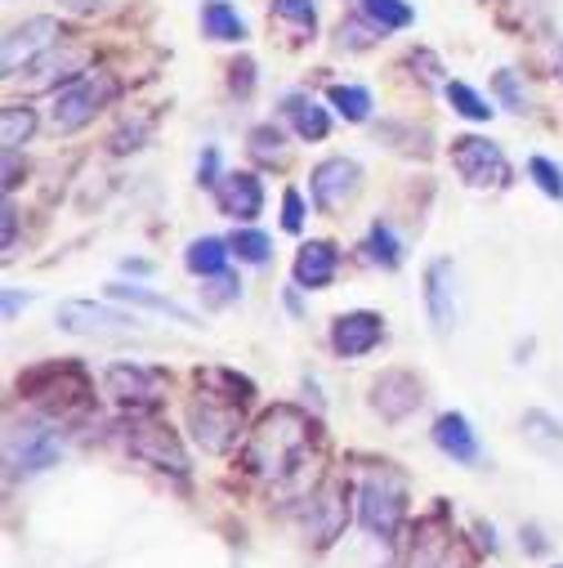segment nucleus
Returning a JSON list of instances; mask_svg holds the SVG:
<instances>
[{"label":"nucleus","mask_w":563,"mask_h":568,"mask_svg":"<svg viewBox=\"0 0 563 568\" xmlns=\"http://www.w3.org/2000/svg\"><path fill=\"white\" fill-rule=\"evenodd\" d=\"M215 171H219V153H215V149H206V153H202V166H197V175H202V184H206V189H219Z\"/></svg>","instance_id":"79ce46f5"},{"label":"nucleus","mask_w":563,"mask_h":568,"mask_svg":"<svg viewBox=\"0 0 563 568\" xmlns=\"http://www.w3.org/2000/svg\"><path fill=\"white\" fill-rule=\"evenodd\" d=\"M452 166L461 171V180L470 189H505L510 184V162L492 139L479 134H461L452 139Z\"/></svg>","instance_id":"0eeeda50"},{"label":"nucleus","mask_w":563,"mask_h":568,"mask_svg":"<svg viewBox=\"0 0 563 568\" xmlns=\"http://www.w3.org/2000/svg\"><path fill=\"white\" fill-rule=\"evenodd\" d=\"M411 568H461L457 550H452V532L443 528V519H426L411 550Z\"/></svg>","instance_id":"f3484780"},{"label":"nucleus","mask_w":563,"mask_h":568,"mask_svg":"<svg viewBox=\"0 0 563 568\" xmlns=\"http://www.w3.org/2000/svg\"><path fill=\"white\" fill-rule=\"evenodd\" d=\"M116 301H130V305H139V310H153V314H171L175 323H188V327H197V314L193 310H184V305H175V301H166V296H157V292H144V287H134V282H112L108 287Z\"/></svg>","instance_id":"4be33fe9"},{"label":"nucleus","mask_w":563,"mask_h":568,"mask_svg":"<svg viewBox=\"0 0 563 568\" xmlns=\"http://www.w3.org/2000/svg\"><path fill=\"white\" fill-rule=\"evenodd\" d=\"M528 175L536 180V189H541L545 197H559V202H563V171H559L554 162H545V158H532V162H528Z\"/></svg>","instance_id":"72a5a7b5"},{"label":"nucleus","mask_w":563,"mask_h":568,"mask_svg":"<svg viewBox=\"0 0 563 568\" xmlns=\"http://www.w3.org/2000/svg\"><path fill=\"white\" fill-rule=\"evenodd\" d=\"M125 448H130V457L149 462L157 470L188 475V457H184V448H180V439H175V430H171L166 420H153V416L130 420L125 425Z\"/></svg>","instance_id":"423d86ee"},{"label":"nucleus","mask_w":563,"mask_h":568,"mask_svg":"<svg viewBox=\"0 0 563 568\" xmlns=\"http://www.w3.org/2000/svg\"><path fill=\"white\" fill-rule=\"evenodd\" d=\"M420 381L411 376V372H385L376 385H371V407L385 416V420H402V416H411L416 407H420Z\"/></svg>","instance_id":"ddd939ff"},{"label":"nucleus","mask_w":563,"mask_h":568,"mask_svg":"<svg viewBox=\"0 0 563 568\" xmlns=\"http://www.w3.org/2000/svg\"><path fill=\"white\" fill-rule=\"evenodd\" d=\"M19 389H23L41 412H50V416H59V420L81 416V412L94 403L90 381H85V372H81L76 363H45V367L28 372V376L19 381Z\"/></svg>","instance_id":"f03ea898"},{"label":"nucleus","mask_w":563,"mask_h":568,"mask_svg":"<svg viewBox=\"0 0 563 568\" xmlns=\"http://www.w3.org/2000/svg\"><path fill=\"white\" fill-rule=\"evenodd\" d=\"M112 99H116V77H108V72H90V77L68 81L54 94V130L72 134V130L90 125Z\"/></svg>","instance_id":"20e7f679"},{"label":"nucleus","mask_w":563,"mask_h":568,"mask_svg":"<svg viewBox=\"0 0 563 568\" xmlns=\"http://www.w3.org/2000/svg\"><path fill=\"white\" fill-rule=\"evenodd\" d=\"M188 425H193V439H197L206 453H228L233 439H237V430H242V403L202 389V394L188 403Z\"/></svg>","instance_id":"39448f33"},{"label":"nucleus","mask_w":563,"mask_h":568,"mask_svg":"<svg viewBox=\"0 0 563 568\" xmlns=\"http://www.w3.org/2000/svg\"><path fill=\"white\" fill-rule=\"evenodd\" d=\"M228 246L237 251V260H246V264H264L273 242H268L264 233H255V229H237V233L228 237Z\"/></svg>","instance_id":"2f4dec72"},{"label":"nucleus","mask_w":563,"mask_h":568,"mask_svg":"<svg viewBox=\"0 0 563 568\" xmlns=\"http://www.w3.org/2000/svg\"><path fill=\"white\" fill-rule=\"evenodd\" d=\"M273 14L287 19V23H296L300 32H314V23H318L314 0H273Z\"/></svg>","instance_id":"473e14b6"},{"label":"nucleus","mask_w":563,"mask_h":568,"mask_svg":"<svg viewBox=\"0 0 563 568\" xmlns=\"http://www.w3.org/2000/svg\"><path fill=\"white\" fill-rule=\"evenodd\" d=\"M63 6L76 14H94V10H103V0H63Z\"/></svg>","instance_id":"c03bdc74"},{"label":"nucleus","mask_w":563,"mask_h":568,"mask_svg":"<svg viewBox=\"0 0 563 568\" xmlns=\"http://www.w3.org/2000/svg\"><path fill=\"white\" fill-rule=\"evenodd\" d=\"M402 515H407V484L393 466H376L367 470L362 488H358V519L371 537H398L402 528Z\"/></svg>","instance_id":"7ed1b4c3"},{"label":"nucleus","mask_w":563,"mask_h":568,"mask_svg":"<svg viewBox=\"0 0 563 568\" xmlns=\"http://www.w3.org/2000/svg\"><path fill=\"white\" fill-rule=\"evenodd\" d=\"M380 336H385L380 314H367V310L340 314L336 327H331V349H336L340 358H362V354H371V349L380 345Z\"/></svg>","instance_id":"4468645a"},{"label":"nucleus","mask_w":563,"mask_h":568,"mask_svg":"<svg viewBox=\"0 0 563 568\" xmlns=\"http://www.w3.org/2000/svg\"><path fill=\"white\" fill-rule=\"evenodd\" d=\"M367 251H371V260H376V264H385V268H398V260H402V246H398V237H393V229H389V224H371Z\"/></svg>","instance_id":"7c9ffc66"},{"label":"nucleus","mask_w":563,"mask_h":568,"mask_svg":"<svg viewBox=\"0 0 563 568\" xmlns=\"http://www.w3.org/2000/svg\"><path fill=\"white\" fill-rule=\"evenodd\" d=\"M37 130V112L23 108V103H6L0 108V144H6V153H19L28 139Z\"/></svg>","instance_id":"a878e982"},{"label":"nucleus","mask_w":563,"mask_h":568,"mask_svg":"<svg viewBox=\"0 0 563 568\" xmlns=\"http://www.w3.org/2000/svg\"><path fill=\"white\" fill-rule=\"evenodd\" d=\"M443 90H448V99H452V108H457L461 116H470V121H488V116H492L488 99H479V94H474L465 81H448Z\"/></svg>","instance_id":"c756f323"},{"label":"nucleus","mask_w":563,"mask_h":568,"mask_svg":"<svg viewBox=\"0 0 563 568\" xmlns=\"http://www.w3.org/2000/svg\"><path fill=\"white\" fill-rule=\"evenodd\" d=\"M19 305H28V296H23V301H19V296H14V292H10V296H6V318H14V314H19Z\"/></svg>","instance_id":"a18cd8bd"},{"label":"nucleus","mask_w":563,"mask_h":568,"mask_svg":"<svg viewBox=\"0 0 563 568\" xmlns=\"http://www.w3.org/2000/svg\"><path fill=\"white\" fill-rule=\"evenodd\" d=\"M59 457H63V439H59L54 425H45V420L14 425L10 439H6V462H10V470H14V475L50 470Z\"/></svg>","instance_id":"6e6552de"},{"label":"nucleus","mask_w":563,"mask_h":568,"mask_svg":"<svg viewBox=\"0 0 563 568\" xmlns=\"http://www.w3.org/2000/svg\"><path fill=\"white\" fill-rule=\"evenodd\" d=\"M144 134H149V125H125V130L112 139V149H116V153H134V149H139V139H144Z\"/></svg>","instance_id":"58836bf2"},{"label":"nucleus","mask_w":563,"mask_h":568,"mask_svg":"<svg viewBox=\"0 0 563 568\" xmlns=\"http://www.w3.org/2000/svg\"><path fill=\"white\" fill-rule=\"evenodd\" d=\"M426 310H430V323L439 332L452 327L457 296H452V264L448 260H430V268H426Z\"/></svg>","instance_id":"a211bd4d"},{"label":"nucleus","mask_w":563,"mask_h":568,"mask_svg":"<svg viewBox=\"0 0 563 568\" xmlns=\"http://www.w3.org/2000/svg\"><path fill=\"white\" fill-rule=\"evenodd\" d=\"M59 37H63V28L54 19H28V23H19L6 37V50H0V68H6V77H19L41 54H50L59 45Z\"/></svg>","instance_id":"9b49d317"},{"label":"nucleus","mask_w":563,"mask_h":568,"mask_svg":"<svg viewBox=\"0 0 563 568\" xmlns=\"http://www.w3.org/2000/svg\"><path fill=\"white\" fill-rule=\"evenodd\" d=\"M434 444H439L452 462H461V466H474V462H479V439H474L470 420H465L461 412H443V416L434 420Z\"/></svg>","instance_id":"6ab92c4d"},{"label":"nucleus","mask_w":563,"mask_h":568,"mask_svg":"<svg viewBox=\"0 0 563 568\" xmlns=\"http://www.w3.org/2000/svg\"><path fill=\"white\" fill-rule=\"evenodd\" d=\"M215 202H219V211H224L228 220H255L259 206H264V189H259L255 175L237 171V175H224V180H219Z\"/></svg>","instance_id":"dca6fc26"},{"label":"nucleus","mask_w":563,"mask_h":568,"mask_svg":"<svg viewBox=\"0 0 563 568\" xmlns=\"http://www.w3.org/2000/svg\"><path fill=\"white\" fill-rule=\"evenodd\" d=\"M331 108L345 116V121H367V112H371V94L362 90V85H331Z\"/></svg>","instance_id":"c85d7f7f"},{"label":"nucleus","mask_w":563,"mask_h":568,"mask_svg":"<svg viewBox=\"0 0 563 568\" xmlns=\"http://www.w3.org/2000/svg\"><path fill=\"white\" fill-rule=\"evenodd\" d=\"M228 255H233V246H228V242H219V237H197V242L188 246L184 264H188L193 273H202V277H215V273H224Z\"/></svg>","instance_id":"bb28decb"},{"label":"nucleus","mask_w":563,"mask_h":568,"mask_svg":"<svg viewBox=\"0 0 563 568\" xmlns=\"http://www.w3.org/2000/svg\"><path fill=\"white\" fill-rule=\"evenodd\" d=\"M314 444H318V425L300 407L277 403L255 420V430L246 439V453H242V466L255 479L273 484V488H300V475L318 457Z\"/></svg>","instance_id":"f257e3e1"},{"label":"nucleus","mask_w":563,"mask_h":568,"mask_svg":"<svg viewBox=\"0 0 563 568\" xmlns=\"http://www.w3.org/2000/svg\"><path fill=\"white\" fill-rule=\"evenodd\" d=\"M59 327L72 332V336H94V341H121V336H134L139 323L130 314H116L108 305H94V301H68L59 305Z\"/></svg>","instance_id":"9d476101"},{"label":"nucleus","mask_w":563,"mask_h":568,"mask_svg":"<svg viewBox=\"0 0 563 568\" xmlns=\"http://www.w3.org/2000/svg\"><path fill=\"white\" fill-rule=\"evenodd\" d=\"M202 28L211 41H246V23L228 0H206L202 6Z\"/></svg>","instance_id":"b1692460"},{"label":"nucleus","mask_w":563,"mask_h":568,"mask_svg":"<svg viewBox=\"0 0 563 568\" xmlns=\"http://www.w3.org/2000/svg\"><path fill=\"white\" fill-rule=\"evenodd\" d=\"M250 85H255V63H250V59L233 63V90H237V94H250Z\"/></svg>","instance_id":"a19ab883"},{"label":"nucleus","mask_w":563,"mask_h":568,"mask_svg":"<svg viewBox=\"0 0 563 568\" xmlns=\"http://www.w3.org/2000/svg\"><path fill=\"white\" fill-rule=\"evenodd\" d=\"M19 184V153H6V193H14Z\"/></svg>","instance_id":"37998d69"},{"label":"nucleus","mask_w":563,"mask_h":568,"mask_svg":"<svg viewBox=\"0 0 563 568\" xmlns=\"http://www.w3.org/2000/svg\"><path fill=\"white\" fill-rule=\"evenodd\" d=\"M331 277H336V246L331 242H305L300 255H296V282L309 292H318Z\"/></svg>","instance_id":"aec40b11"},{"label":"nucleus","mask_w":563,"mask_h":568,"mask_svg":"<svg viewBox=\"0 0 563 568\" xmlns=\"http://www.w3.org/2000/svg\"><path fill=\"white\" fill-rule=\"evenodd\" d=\"M103 385H108V394H112L121 407H157V403L166 398V389H171L166 372L139 367V363H112V367L103 372Z\"/></svg>","instance_id":"1a4fd4ad"},{"label":"nucleus","mask_w":563,"mask_h":568,"mask_svg":"<svg viewBox=\"0 0 563 568\" xmlns=\"http://www.w3.org/2000/svg\"><path fill=\"white\" fill-rule=\"evenodd\" d=\"M358 189H362V171H358V162H349V158H331V162H323V166L314 171V202H318V211H327V215L345 211V206L358 197Z\"/></svg>","instance_id":"f8f14e48"},{"label":"nucleus","mask_w":563,"mask_h":568,"mask_svg":"<svg viewBox=\"0 0 563 568\" xmlns=\"http://www.w3.org/2000/svg\"><path fill=\"white\" fill-rule=\"evenodd\" d=\"M345 497H349V488L340 484V479H331L314 501H309V537L318 541V546H327V541H336L340 537V528H345V519H349V510H345Z\"/></svg>","instance_id":"2eb2a0df"},{"label":"nucleus","mask_w":563,"mask_h":568,"mask_svg":"<svg viewBox=\"0 0 563 568\" xmlns=\"http://www.w3.org/2000/svg\"><path fill=\"white\" fill-rule=\"evenodd\" d=\"M206 301H211V305H228V301H237V282H233L228 273H215V282L206 287Z\"/></svg>","instance_id":"e433bc0d"},{"label":"nucleus","mask_w":563,"mask_h":568,"mask_svg":"<svg viewBox=\"0 0 563 568\" xmlns=\"http://www.w3.org/2000/svg\"><path fill=\"white\" fill-rule=\"evenodd\" d=\"M250 153L259 162H282V134H277V125H255L250 130Z\"/></svg>","instance_id":"f704fd0d"},{"label":"nucleus","mask_w":563,"mask_h":568,"mask_svg":"<svg viewBox=\"0 0 563 568\" xmlns=\"http://www.w3.org/2000/svg\"><path fill=\"white\" fill-rule=\"evenodd\" d=\"M497 90H501V99L510 103V112H523V94H519V85H514V72H497Z\"/></svg>","instance_id":"4c0bfd02"},{"label":"nucleus","mask_w":563,"mask_h":568,"mask_svg":"<svg viewBox=\"0 0 563 568\" xmlns=\"http://www.w3.org/2000/svg\"><path fill=\"white\" fill-rule=\"evenodd\" d=\"M6 260L14 255V237H19V206H14V197H6Z\"/></svg>","instance_id":"ea45409f"},{"label":"nucleus","mask_w":563,"mask_h":568,"mask_svg":"<svg viewBox=\"0 0 563 568\" xmlns=\"http://www.w3.org/2000/svg\"><path fill=\"white\" fill-rule=\"evenodd\" d=\"M76 72H85V50H76V45H54L50 54H41V59L28 68L32 85H54V81H68V77H76Z\"/></svg>","instance_id":"412c9836"},{"label":"nucleus","mask_w":563,"mask_h":568,"mask_svg":"<svg viewBox=\"0 0 563 568\" xmlns=\"http://www.w3.org/2000/svg\"><path fill=\"white\" fill-rule=\"evenodd\" d=\"M358 14L376 28V32H402V28H411V6L407 0H358Z\"/></svg>","instance_id":"393cba45"},{"label":"nucleus","mask_w":563,"mask_h":568,"mask_svg":"<svg viewBox=\"0 0 563 568\" xmlns=\"http://www.w3.org/2000/svg\"><path fill=\"white\" fill-rule=\"evenodd\" d=\"M282 112L291 116V125H296V134H300V139H327V130H331L327 108H323V103H314L309 94H287Z\"/></svg>","instance_id":"5701e85b"},{"label":"nucleus","mask_w":563,"mask_h":568,"mask_svg":"<svg viewBox=\"0 0 563 568\" xmlns=\"http://www.w3.org/2000/svg\"><path fill=\"white\" fill-rule=\"evenodd\" d=\"M282 229H287V233L305 229V202H300L296 189H287V197H282Z\"/></svg>","instance_id":"c9c22d12"},{"label":"nucleus","mask_w":563,"mask_h":568,"mask_svg":"<svg viewBox=\"0 0 563 568\" xmlns=\"http://www.w3.org/2000/svg\"><path fill=\"white\" fill-rule=\"evenodd\" d=\"M197 385L211 389V394H219V398H233V403H246V398L255 394L246 376H233V372H224V367H206V372H197Z\"/></svg>","instance_id":"cd10ccee"}]
</instances>
